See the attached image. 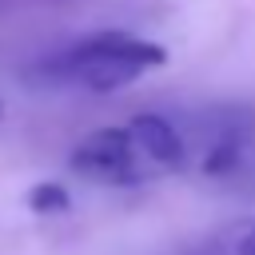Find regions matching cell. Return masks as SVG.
I'll use <instances>...</instances> for the list:
<instances>
[{
  "label": "cell",
  "instance_id": "1",
  "mask_svg": "<svg viewBox=\"0 0 255 255\" xmlns=\"http://www.w3.org/2000/svg\"><path fill=\"white\" fill-rule=\"evenodd\" d=\"M68 167L100 187H143L187 171V139L179 120L139 112L124 124L88 131L72 147Z\"/></svg>",
  "mask_w": 255,
  "mask_h": 255
},
{
  "label": "cell",
  "instance_id": "2",
  "mask_svg": "<svg viewBox=\"0 0 255 255\" xmlns=\"http://www.w3.org/2000/svg\"><path fill=\"white\" fill-rule=\"evenodd\" d=\"M167 64V48L135 36V32H120V28H104L92 36H80L72 44H64L60 52L44 56L36 76L60 88H80V92H120L131 88L135 80L151 76L155 68Z\"/></svg>",
  "mask_w": 255,
  "mask_h": 255
},
{
  "label": "cell",
  "instance_id": "3",
  "mask_svg": "<svg viewBox=\"0 0 255 255\" xmlns=\"http://www.w3.org/2000/svg\"><path fill=\"white\" fill-rule=\"evenodd\" d=\"M179 128L187 139V171L231 175L255 155V112L247 104H215L187 124L179 120Z\"/></svg>",
  "mask_w": 255,
  "mask_h": 255
},
{
  "label": "cell",
  "instance_id": "4",
  "mask_svg": "<svg viewBox=\"0 0 255 255\" xmlns=\"http://www.w3.org/2000/svg\"><path fill=\"white\" fill-rule=\"evenodd\" d=\"M191 255H255V219L219 227V231L207 235Z\"/></svg>",
  "mask_w": 255,
  "mask_h": 255
},
{
  "label": "cell",
  "instance_id": "5",
  "mask_svg": "<svg viewBox=\"0 0 255 255\" xmlns=\"http://www.w3.org/2000/svg\"><path fill=\"white\" fill-rule=\"evenodd\" d=\"M28 203H32V211H64L68 207V191L64 187H56V183H40V187H32V195H28Z\"/></svg>",
  "mask_w": 255,
  "mask_h": 255
},
{
  "label": "cell",
  "instance_id": "6",
  "mask_svg": "<svg viewBox=\"0 0 255 255\" xmlns=\"http://www.w3.org/2000/svg\"><path fill=\"white\" fill-rule=\"evenodd\" d=\"M0 120H4V100H0Z\"/></svg>",
  "mask_w": 255,
  "mask_h": 255
}]
</instances>
